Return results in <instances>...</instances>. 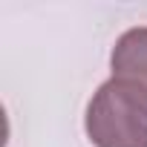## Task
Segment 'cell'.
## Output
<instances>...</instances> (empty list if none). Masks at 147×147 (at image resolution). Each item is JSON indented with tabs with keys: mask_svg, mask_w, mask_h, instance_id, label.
Segmentation results:
<instances>
[{
	"mask_svg": "<svg viewBox=\"0 0 147 147\" xmlns=\"http://www.w3.org/2000/svg\"><path fill=\"white\" fill-rule=\"evenodd\" d=\"M87 136L95 147H147V92L110 78L87 104Z\"/></svg>",
	"mask_w": 147,
	"mask_h": 147,
	"instance_id": "obj_1",
	"label": "cell"
},
{
	"mask_svg": "<svg viewBox=\"0 0 147 147\" xmlns=\"http://www.w3.org/2000/svg\"><path fill=\"white\" fill-rule=\"evenodd\" d=\"M113 78L136 84L141 92H147V26L127 29L110 55Z\"/></svg>",
	"mask_w": 147,
	"mask_h": 147,
	"instance_id": "obj_2",
	"label": "cell"
}]
</instances>
